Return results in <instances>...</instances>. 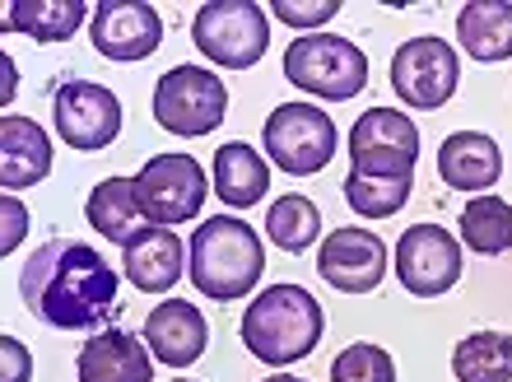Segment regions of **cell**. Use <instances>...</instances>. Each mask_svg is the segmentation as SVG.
<instances>
[{"instance_id":"ffe728a7","label":"cell","mask_w":512,"mask_h":382,"mask_svg":"<svg viewBox=\"0 0 512 382\" xmlns=\"http://www.w3.org/2000/svg\"><path fill=\"white\" fill-rule=\"evenodd\" d=\"M84 215H89V229L103 233L108 243H135L140 233L149 229L145 224V210H140V187L135 178H108L98 182L89 191V205H84Z\"/></svg>"},{"instance_id":"484cf974","label":"cell","mask_w":512,"mask_h":382,"mask_svg":"<svg viewBox=\"0 0 512 382\" xmlns=\"http://www.w3.org/2000/svg\"><path fill=\"white\" fill-rule=\"evenodd\" d=\"M322 233V215H317V205L308 196H280V201H270L266 210V238L270 243H280L284 252H308L312 238Z\"/></svg>"},{"instance_id":"ac0fdd59","label":"cell","mask_w":512,"mask_h":382,"mask_svg":"<svg viewBox=\"0 0 512 382\" xmlns=\"http://www.w3.org/2000/svg\"><path fill=\"white\" fill-rule=\"evenodd\" d=\"M438 178L452 191H489L503 178V154L485 131H457L438 145Z\"/></svg>"},{"instance_id":"f1b7e54d","label":"cell","mask_w":512,"mask_h":382,"mask_svg":"<svg viewBox=\"0 0 512 382\" xmlns=\"http://www.w3.org/2000/svg\"><path fill=\"white\" fill-rule=\"evenodd\" d=\"M270 14H280L289 28H317L331 14H340V0H275Z\"/></svg>"},{"instance_id":"7a4b0ae2","label":"cell","mask_w":512,"mask_h":382,"mask_svg":"<svg viewBox=\"0 0 512 382\" xmlns=\"http://www.w3.org/2000/svg\"><path fill=\"white\" fill-rule=\"evenodd\" d=\"M326 331L322 303L303 285H270L243 313V345L261 364H298L317 350Z\"/></svg>"},{"instance_id":"4316f807","label":"cell","mask_w":512,"mask_h":382,"mask_svg":"<svg viewBox=\"0 0 512 382\" xmlns=\"http://www.w3.org/2000/svg\"><path fill=\"white\" fill-rule=\"evenodd\" d=\"M410 187H415V173H401V178H373V173H354L345 178V201H350L354 215L364 219H391L410 201Z\"/></svg>"},{"instance_id":"e0dca14e","label":"cell","mask_w":512,"mask_h":382,"mask_svg":"<svg viewBox=\"0 0 512 382\" xmlns=\"http://www.w3.org/2000/svg\"><path fill=\"white\" fill-rule=\"evenodd\" d=\"M122 266L140 294H163V289H173L177 280H182V271H187V247H182V238H177L173 229L149 224L135 243L122 247Z\"/></svg>"},{"instance_id":"cb8c5ba5","label":"cell","mask_w":512,"mask_h":382,"mask_svg":"<svg viewBox=\"0 0 512 382\" xmlns=\"http://www.w3.org/2000/svg\"><path fill=\"white\" fill-rule=\"evenodd\" d=\"M457 382H512V336L503 331H475L452 350Z\"/></svg>"},{"instance_id":"d4e9b609","label":"cell","mask_w":512,"mask_h":382,"mask_svg":"<svg viewBox=\"0 0 512 382\" xmlns=\"http://www.w3.org/2000/svg\"><path fill=\"white\" fill-rule=\"evenodd\" d=\"M461 238L480 257H499L512 247V205L503 196H475L461 210Z\"/></svg>"},{"instance_id":"1f68e13d","label":"cell","mask_w":512,"mask_h":382,"mask_svg":"<svg viewBox=\"0 0 512 382\" xmlns=\"http://www.w3.org/2000/svg\"><path fill=\"white\" fill-rule=\"evenodd\" d=\"M0 98H14V66L5 61V89H0Z\"/></svg>"},{"instance_id":"9a60e30c","label":"cell","mask_w":512,"mask_h":382,"mask_svg":"<svg viewBox=\"0 0 512 382\" xmlns=\"http://www.w3.org/2000/svg\"><path fill=\"white\" fill-rule=\"evenodd\" d=\"M75 378L80 382H149L154 378V355L135 331L112 327L94 341H84L75 359Z\"/></svg>"},{"instance_id":"5bb4252c","label":"cell","mask_w":512,"mask_h":382,"mask_svg":"<svg viewBox=\"0 0 512 382\" xmlns=\"http://www.w3.org/2000/svg\"><path fill=\"white\" fill-rule=\"evenodd\" d=\"M317 271L340 294H373L387 275V243L368 229H336L317 252Z\"/></svg>"},{"instance_id":"603a6c76","label":"cell","mask_w":512,"mask_h":382,"mask_svg":"<svg viewBox=\"0 0 512 382\" xmlns=\"http://www.w3.org/2000/svg\"><path fill=\"white\" fill-rule=\"evenodd\" d=\"M84 19H94V10L84 0H10L5 5V28L10 33H28L33 42L75 38Z\"/></svg>"},{"instance_id":"836d02e7","label":"cell","mask_w":512,"mask_h":382,"mask_svg":"<svg viewBox=\"0 0 512 382\" xmlns=\"http://www.w3.org/2000/svg\"><path fill=\"white\" fill-rule=\"evenodd\" d=\"M173 382H187V378H173Z\"/></svg>"},{"instance_id":"f546056e","label":"cell","mask_w":512,"mask_h":382,"mask_svg":"<svg viewBox=\"0 0 512 382\" xmlns=\"http://www.w3.org/2000/svg\"><path fill=\"white\" fill-rule=\"evenodd\" d=\"M0 359H5L0 382H28V378H33V355H28L14 336H5V341H0Z\"/></svg>"},{"instance_id":"9c48e42d","label":"cell","mask_w":512,"mask_h":382,"mask_svg":"<svg viewBox=\"0 0 512 382\" xmlns=\"http://www.w3.org/2000/svg\"><path fill=\"white\" fill-rule=\"evenodd\" d=\"M461 80V61L443 38H410L391 56V89L419 112L443 108Z\"/></svg>"},{"instance_id":"2e32d148","label":"cell","mask_w":512,"mask_h":382,"mask_svg":"<svg viewBox=\"0 0 512 382\" xmlns=\"http://www.w3.org/2000/svg\"><path fill=\"white\" fill-rule=\"evenodd\" d=\"M205 341H210L205 317L182 299L159 303V308L145 317L149 355L159 359V364H168V369H187V364H196V359L205 355Z\"/></svg>"},{"instance_id":"52a82bcc","label":"cell","mask_w":512,"mask_h":382,"mask_svg":"<svg viewBox=\"0 0 512 382\" xmlns=\"http://www.w3.org/2000/svg\"><path fill=\"white\" fill-rule=\"evenodd\" d=\"M229 112V84L205 66H177L154 84V122L173 136H210Z\"/></svg>"},{"instance_id":"4fadbf2b","label":"cell","mask_w":512,"mask_h":382,"mask_svg":"<svg viewBox=\"0 0 512 382\" xmlns=\"http://www.w3.org/2000/svg\"><path fill=\"white\" fill-rule=\"evenodd\" d=\"M89 38H94V52L108 61H145L159 52L163 19L145 0H103L94 5Z\"/></svg>"},{"instance_id":"6da1fadb","label":"cell","mask_w":512,"mask_h":382,"mask_svg":"<svg viewBox=\"0 0 512 382\" xmlns=\"http://www.w3.org/2000/svg\"><path fill=\"white\" fill-rule=\"evenodd\" d=\"M28 313L56 331H89L117 313V275L103 252L80 238H52L28 257L19 275Z\"/></svg>"},{"instance_id":"30bf717a","label":"cell","mask_w":512,"mask_h":382,"mask_svg":"<svg viewBox=\"0 0 512 382\" xmlns=\"http://www.w3.org/2000/svg\"><path fill=\"white\" fill-rule=\"evenodd\" d=\"M52 122H56V136L66 140L70 150H108L117 131H122V103L112 94L108 84H94V80H70L56 89L52 98Z\"/></svg>"},{"instance_id":"7402d4cb","label":"cell","mask_w":512,"mask_h":382,"mask_svg":"<svg viewBox=\"0 0 512 382\" xmlns=\"http://www.w3.org/2000/svg\"><path fill=\"white\" fill-rule=\"evenodd\" d=\"M461 52L475 61H508L512 56V5L508 0H471L457 14Z\"/></svg>"},{"instance_id":"83f0119b","label":"cell","mask_w":512,"mask_h":382,"mask_svg":"<svg viewBox=\"0 0 512 382\" xmlns=\"http://www.w3.org/2000/svg\"><path fill=\"white\" fill-rule=\"evenodd\" d=\"M331 382H396V364L382 345H350V350H340L336 364H331Z\"/></svg>"},{"instance_id":"d6986e66","label":"cell","mask_w":512,"mask_h":382,"mask_svg":"<svg viewBox=\"0 0 512 382\" xmlns=\"http://www.w3.org/2000/svg\"><path fill=\"white\" fill-rule=\"evenodd\" d=\"M52 173V140L33 117H5L0 122V182L5 191L38 187Z\"/></svg>"},{"instance_id":"8992f818","label":"cell","mask_w":512,"mask_h":382,"mask_svg":"<svg viewBox=\"0 0 512 382\" xmlns=\"http://www.w3.org/2000/svg\"><path fill=\"white\" fill-rule=\"evenodd\" d=\"M261 145L270 164L289 178H312L336 154V122L312 103H280L261 126Z\"/></svg>"},{"instance_id":"5b68a950","label":"cell","mask_w":512,"mask_h":382,"mask_svg":"<svg viewBox=\"0 0 512 382\" xmlns=\"http://www.w3.org/2000/svg\"><path fill=\"white\" fill-rule=\"evenodd\" d=\"M191 42L224 70H252L270 47V19L256 0H210L191 19Z\"/></svg>"},{"instance_id":"d6a6232c","label":"cell","mask_w":512,"mask_h":382,"mask_svg":"<svg viewBox=\"0 0 512 382\" xmlns=\"http://www.w3.org/2000/svg\"><path fill=\"white\" fill-rule=\"evenodd\" d=\"M261 382H308V378H289V373H275V378H261Z\"/></svg>"},{"instance_id":"277c9868","label":"cell","mask_w":512,"mask_h":382,"mask_svg":"<svg viewBox=\"0 0 512 382\" xmlns=\"http://www.w3.org/2000/svg\"><path fill=\"white\" fill-rule=\"evenodd\" d=\"M284 80L326 103H350L368 84V56L350 38H331V33H308L294 38L284 52Z\"/></svg>"},{"instance_id":"3957f363","label":"cell","mask_w":512,"mask_h":382,"mask_svg":"<svg viewBox=\"0 0 512 382\" xmlns=\"http://www.w3.org/2000/svg\"><path fill=\"white\" fill-rule=\"evenodd\" d=\"M261 271H266V247L243 219L215 215L191 233V285L201 289L205 299H243V294H252Z\"/></svg>"},{"instance_id":"ba28073f","label":"cell","mask_w":512,"mask_h":382,"mask_svg":"<svg viewBox=\"0 0 512 382\" xmlns=\"http://www.w3.org/2000/svg\"><path fill=\"white\" fill-rule=\"evenodd\" d=\"M135 187H140V210H145L149 224L173 229V224H187V219L201 215L210 178L191 154H154L140 168Z\"/></svg>"},{"instance_id":"7c38bea8","label":"cell","mask_w":512,"mask_h":382,"mask_svg":"<svg viewBox=\"0 0 512 382\" xmlns=\"http://www.w3.org/2000/svg\"><path fill=\"white\" fill-rule=\"evenodd\" d=\"M396 275L415 299H438L461 280V243L443 224H410L396 243Z\"/></svg>"},{"instance_id":"44dd1931","label":"cell","mask_w":512,"mask_h":382,"mask_svg":"<svg viewBox=\"0 0 512 382\" xmlns=\"http://www.w3.org/2000/svg\"><path fill=\"white\" fill-rule=\"evenodd\" d=\"M270 191V164L247 145V140H229L215 150V196L233 210H247Z\"/></svg>"},{"instance_id":"8fae6325","label":"cell","mask_w":512,"mask_h":382,"mask_svg":"<svg viewBox=\"0 0 512 382\" xmlns=\"http://www.w3.org/2000/svg\"><path fill=\"white\" fill-rule=\"evenodd\" d=\"M350 159H354V173H373V178L415 173L419 126L396 108H368L350 126Z\"/></svg>"},{"instance_id":"4dcf8cb0","label":"cell","mask_w":512,"mask_h":382,"mask_svg":"<svg viewBox=\"0 0 512 382\" xmlns=\"http://www.w3.org/2000/svg\"><path fill=\"white\" fill-rule=\"evenodd\" d=\"M28 233V210L14 196H5V238H0V252H14V247L24 243Z\"/></svg>"}]
</instances>
